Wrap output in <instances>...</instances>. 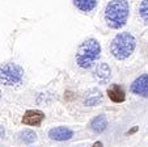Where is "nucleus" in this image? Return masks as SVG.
Segmentation results:
<instances>
[{
  "label": "nucleus",
  "mask_w": 148,
  "mask_h": 147,
  "mask_svg": "<svg viewBox=\"0 0 148 147\" xmlns=\"http://www.w3.org/2000/svg\"><path fill=\"white\" fill-rule=\"evenodd\" d=\"M92 147H102V142H96V143H93V146Z\"/></svg>",
  "instance_id": "dca6fc26"
},
{
  "label": "nucleus",
  "mask_w": 148,
  "mask_h": 147,
  "mask_svg": "<svg viewBox=\"0 0 148 147\" xmlns=\"http://www.w3.org/2000/svg\"><path fill=\"white\" fill-rule=\"evenodd\" d=\"M135 46H136V41H135L134 36L125 32V33H119L114 37L112 45H110V51L115 59L123 61L134 53Z\"/></svg>",
  "instance_id": "7ed1b4c3"
},
{
  "label": "nucleus",
  "mask_w": 148,
  "mask_h": 147,
  "mask_svg": "<svg viewBox=\"0 0 148 147\" xmlns=\"http://www.w3.org/2000/svg\"><path fill=\"white\" fill-rule=\"evenodd\" d=\"M45 119V113L37 109H32V110H26L23 117V124L28 126H38L41 125V122Z\"/></svg>",
  "instance_id": "423d86ee"
},
{
  "label": "nucleus",
  "mask_w": 148,
  "mask_h": 147,
  "mask_svg": "<svg viewBox=\"0 0 148 147\" xmlns=\"http://www.w3.org/2000/svg\"><path fill=\"white\" fill-rule=\"evenodd\" d=\"M73 4L81 12H90L96 8L97 0H73Z\"/></svg>",
  "instance_id": "f8f14e48"
},
{
  "label": "nucleus",
  "mask_w": 148,
  "mask_h": 147,
  "mask_svg": "<svg viewBox=\"0 0 148 147\" xmlns=\"http://www.w3.org/2000/svg\"><path fill=\"white\" fill-rule=\"evenodd\" d=\"M130 14V6L127 0H112L105 7V21L113 29H121L126 25Z\"/></svg>",
  "instance_id": "f257e3e1"
},
{
  "label": "nucleus",
  "mask_w": 148,
  "mask_h": 147,
  "mask_svg": "<svg viewBox=\"0 0 148 147\" xmlns=\"http://www.w3.org/2000/svg\"><path fill=\"white\" fill-rule=\"evenodd\" d=\"M0 97H1V92H0Z\"/></svg>",
  "instance_id": "f3484780"
},
{
  "label": "nucleus",
  "mask_w": 148,
  "mask_h": 147,
  "mask_svg": "<svg viewBox=\"0 0 148 147\" xmlns=\"http://www.w3.org/2000/svg\"><path fill=\"white\" fill-rule=\"evenodd\" d=\"M101 55V45L97 39L88 38L79 46L76 51V63L81 68H90Z\"/></svg>",
  "instance_id": "f03ea898"
},
{
  "label": "nucleus",
  "mask_w": 148,
  "mask_h": 147,
  "mask_svg": "<svg viewBox=\"0 0 148 147\" xmlns=\"http://www.w3.org/2000/svg\"><path fill=\"white\" fill-rule=\"evenodd\" d=\"M106 126H108V119L103 114L97 116L90 122V129H92L95 133H102V131L106 129Z\"/></svg>",
  "instance_id": "9b49d317"
},
{
  "label": "nucleus",
  "mask_w": 148,
  "mask_h": 147,
  "mask_svg": "<svg viewBox=\"0 0 148 147\" xmlns=\"http://www.w3.org/2000/svg\"><path fill=\"white\" fill-rule=\"evenodd\" d=\"M102 101V92L97 88H92L85 93L84 97V104L88 106H95Z\"/></svg>",
  "instance_id": "1a4fd4ad"
},
{
  "label": "nucleus",
  "mask_w": 148,
  "mask_h": 147,
  "mask_svg": "<svg viewBox=\"0 0 148 147\" xmlns=\"http://www.w3.org/2000/svg\"><path fill=\"white\" fill-rule=\"evenodd\" d=\"M139 13L142 16V19L145 21V24H148V0H143L139 6Z\"/></svg>",
  "instance_id": "4468645a"
},
{
  "label": "nucleus",
  "mask_w": 148,
  "mask_h": 147,
  "mask_svg": "<svg viewBox=\"0 0 148 147\" xmlns=\"http://www.w3.org/2000/svg\"><path fill=\"white\" fill-rule=\"evenodd\" d=\"M49 137L54 141H68L73 137V131L66 126H58L49 131Z\"/></svg>",
  "instance_id": "0eeeda50"
},
{
  "label": "nucleus",
  "mask_w": 148,
  "mask_h": 147,
  "mask_svg": "<svg viewBox=\"0 0 148 147\" xmlns=\"http://www.w3.org/2000/svg\"><path fill=\"white\" fill-rule=\"evenodd\" d=\"M24 78V68L17 63H5L0 66V83L4 86H16Z\"/></svg>",
  "instance_id": "20e7f679"
},
{
  "label": "nucleus",
  "mask_w": 148,
  "mask_h": 147,
  "mask_svg": "<svg viewBox=\"0 0 148 147\" xmlns=\"http://www.w3.org/2000/svg\"><path fill=\"white\" fill-rule=\"evenodd\" d=\"M139 130V126H134L132 129H130L129 131H127V135H132L134 133H136V131Z\"/></svg>",
  "instance_id": "2eb2a0df"
},
{
  "label": "nucleus",
  "mask_w": 148,
  "mask_h": 147,
  "mask_svg": "<svg viewBox=\"0 0 148 147\" xmlns=\"http://www.w3.org/2000/svg\"><path fill=\"white\" fill-rule=\"evenodd\" d=\"M18 138H20V141L24 142V143L30 144V143H33V142L37 141V134L34 133L33 130L26 129V130H23L18 134Z\"/></svg>",
  "instance_id": "ddd939ff"
},
{
  "label": "nucleus",
  "mask_w": 148,
  "mask_h": 147,
  "mask_svg": "<svg viewBox=\"0 0 148 147\" xmlns=\"http://www.w3.org/2000/svg\"><path fill=\"white\" fill-rule=\"evenodd\" d=\"M112 78V70L106 63H100L95 70V79L101 84H105Z\"/></svg>",
  "instance_id": "6e6552de"
},
{
  "label": "nucleus",
  "mask_w": 148,
  "mask_h": 147,
  "mask_svg": "<svg viewBox=\"0 0 148 147\" xmlns=\"http://www.w3.org/2000/svg\"><path fill=\"white\" fill-rule=\"evenodd\" d=\"M131 92L143 97H148V74H143L131 84Z\"/></svg>",
  "instance_id": "39448f33"
},
{
  "label": "nucleus",
  "mask_w": 148,
  "mask_h": 147,
  "mask_svg": "<svg viewBox=\"0 0 148 147\" xmlns=\"http://www.w3.org/2000/svg\"><path fill=\"white\" fill-rule=\"evenodd\" d=\"M108 96H109V99L113 103H123L126 99L125 91L118 84H113V86H110L108 88Z\"/></svg>",
  "instance_id": "9d476101"
}]
</instances>
